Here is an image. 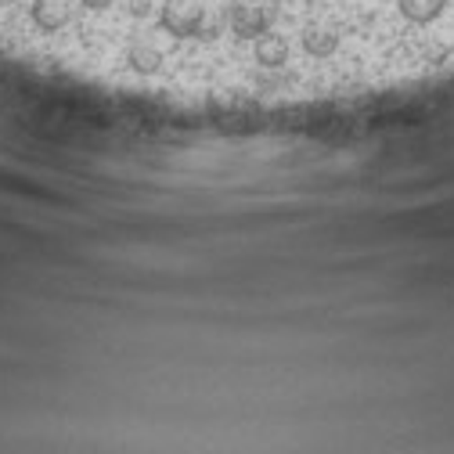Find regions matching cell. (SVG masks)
<instances>
[{"label": "cell", "instance_id": "11", "mask_svg": "<svg viewBox=\"0 0 454 454\" xmlns=\"http://www.w3.org/2000/svg\"><path fill=\"white\" fill-rule=\"evenodd\" d=\"M0 4H8V0H0Z\"/></svg>", "mask_w": 454, "mask_h": 454}, {"label": "cell", "instance_id": "5", "mask_svg": "<svg viewBox=\"0 0 454 454\" xmlns=\"http://www.w3.org/2000/svg\"><path fill=\"white\" fill-rule=\"evenodd\" d=\"M339 47V33L332 26H307L303 29V51L314 54V59H328V54H335Z\"/></svg>", "mask_w": 454, "mask_h": 454}, {"label": "cell", "instance_id": "4", "mask_svg": "<svg viewBox=\"0 0 454 454\" xmlns=\"http://www.w3.org/2000/svg\"><path fill=\"white\" fill-rule=\"evenodd\" d=\"M256 62L263 69H281V66L289 62V40L270 33V29L263 36H256Z\"/></svg>", "mask_w": 454, "mask_h": 454}, {"label": "cell", "instance_id": "6", "mask_svg": "<svg viewBox=\"0 0 454 454\" xmlns=\"http://www.w3.org/2000/svg\"><path fill=\"white\" fill-rule=\"evenodd\" d=\"M396 4H401V15H404L408 22L429 26L433 19H440V12H443L447 0H396Z\"/></svg>", "mask_w": 454, "mask_h": 454}, {"label": "cell", "instance_id": "1", "mask_svg": "<svg viewBox=\"0 0 454 454\" xmlns=\"http://www.w3.org/2000/svg\"><path fill=\"white\" fill-rule=\"evenodd\" d=\"M227 22H231L235 36L256 40V36H263V33L270 29V8H267V4H256V0H235Z\"/></svg>", "mask_w": 454, "mask_h": 454}, {"label": "cell", "instance_id": "3", "mask_svg": "<svg viewBox=\"0 0 454 454\" xmlns=\"http://www.w3.org/2000/svg\"><path fill=\"white\" fill-rule=\"evenodd\" d=\"M29 15H33L36 29H43V33H59V29L69 26L73 8H69V0H33Z\"/></svg>", "mask_w": 454, "mask_h": 454}, {"label": "cell", "instance_id": "2", "mask_svg": "<svg viewBox=\"0 0 454 454\" xmlns=\"http://www.w3.org/2000/svg\"><path fill=\"white\" fill-rule=\"evenodd\" d=\"M199 15H202V8L188 4V0H166L159 22H162V29H166L169 36L188 40V36L195 33V26H199Z\"/></svg>", "mask_w": 454, "mask_h": 454}, {"label": "cell", "instance_id": "7", "mask_svg": "<svg viewBox=\"0 0 454 454\" xmlns=\"http://www.w3.org/2000/svg\"><path fill=\"white\" fill-rule=\"evenodd\" d=\"M127 66H130L134 73H141V76H155V73L162 69V54H159L152 43H134V47L127 51Z\"/></svg>", "mask_w": 454, "mask_h": 454}, {"label": "cell", "instance_id": "9", "mask_svg": "<svg viewBox=\"0 0 454 454\" xmlns=\"http://www.w3.org/2000/svg\"><path fill=\"white\" fill-rule=\"evenodd\" d=\"M112 4H116V0H83V8H90V12H105Z\"/></svg>", "mask_w": 454, "mask_h": 454}, {"label": "cell", "instance_id": "8", "mask_svg": "<svg viewBox=\"0 0 454 454\" xmlns=\"http://www.w3.org/2000/svg\"><path fill=\"white\" fill-rule=\"evenodd\" d=\"M220 33H223V19H220L216 12H202V15H199V26H195V33H192V40L213 43Z\"/></svg>", "mask_w": 454, "mask_h": 454}, {"label": "cell", "instance_id": "10", "mask_svg": "<svg viewBox=\"0 0 454 454\" xmlns=\"http://www.w3.org/2000/svg\"><path fill=\"white\" fill-rule=\"evenodd\" d=\"M130 15H148V4H145V0H130Z\"/></svg>", "mask_w": 454, "mask_h": 454}]
</instances>
